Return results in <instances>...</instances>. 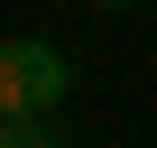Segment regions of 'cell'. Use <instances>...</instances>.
<instances>
[{
    "label": "cell",
    "instance_id": "6da1fadb",
    "mask_svg": "<svg viewBox=\"0 0 157 148\" xmlns=\"http://www.w3.org/2000/svg\"><path fill=\"white\" fill-rule=\"evenodd\" d=\"M74 93V65L56 37H0V111L10 120H46Z\"/></svg>",
    "mask_w": 157,
    "mask_h": 148
},
{
    "label": "cell",
    "instance_id": "7a4b0ae2",
    "mask_svg": "<svg viewBox=\"0 0 157 148\" xmlns=\"http://www.w3.org/2000/svg\"><path fill=\"white\" fill-rule=\"evenodd\" d=\"M28 148H74V139H65V130H56V111H46V120H28Z\"/></svg>",
    "mask_w": 157,
    "mask_h": 148
},
{
    "label": "cell",
    "instance_id": "3957f363",
    "mask_svg": "<svg viewBox=\"0 0 157 148\" xmlns=\"http://www.w3.org/2000/svg\"><path fill=\"white\" fill-rule=\"evenodd\" d=\"M0 148H28V120H10V111H0Z\"/></svg>",
    "mask_w": 157,
    "mask_h": 148
},
{
    "label": "cell",
    "instance_id": "277c9868",
    "mask_svg": "<svg viewBox=\"0 0 157 148\" xmlns=\"http://www.w3.org/2000/svg\"><path fill=\"white\" fill-rule=\"evenodd\" d=\"M102 10H129V0H102Z\"/></svg>",
    "mask_w": 157,
    "mask_h": 148
}]
</instances>
